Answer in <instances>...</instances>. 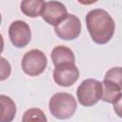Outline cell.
I'll use <instances>...</instances> for the list:
<instances>
[{
	"label": "cell",
	"mask_w": 122,
	"mask_h": 122,
	"mask_svg": "<svg viewBox=\"0 0 122 122\" xmlns=\"http://www.w3.org/2000/svg\"><path fill=\"white\" fill-rule=\"evenodd\" d=\"M113 110L115 112V113L122 118V94L120 95V97L117 99V101L113 104Z\"/></svg>",
	"instance_id": "obj_16"
},
{
	"label": "cell",
	"mask_w": 122,
	"mask_h": 122,
	"mask_svg": "<svg viewBox=\"0 0 122 122\" xmlns=\"http://www.w3.org/2000/svg\"><path fill=\"white\" fill-rule=\"evenodd\" d=\"M86 25L91 38L99 45L108 43L115 30L113 19L109 12L102 9L90 10L86 15Z\"/></svg>",
	"instance_id": "obj_1"
},
{
	"label": "cell",
	"mask_w": 122,
	"mask_h": 122,
	"mask_svg": "<svg viewBox=\"0 0 122 122\" xmlns=\"http://www.w3.org/2000/svg\"><path fill=\"white\" fill-rule=\"evenodd\" d=\"M9 37L13 46L16 48H24L30 42V28L25 21L15 20L10 25Z\"/></svg>",
	"instance_id": "obj_6"
},
{
	"label": "cell",
	"mask_w": 122,
	"mask_h": 122,
	"mask_svg": "<svg viewBox=\"0 0 122 122\" xmlns=\"http://www.w3.org/2000/svg\"><path fill=\"white\" fill-rule=\"evenodd\" d=\"M104 80L110 81L122 89V67H113L110 69L105 73Z\"/></svg>",
	"instance_id": "obj_14"
},
{
	"label": "cell",
	"mask_w": 122,
	"mask_h": 122,
	"mask_svg": "<svg viewBox=\"0 0 122 122\" xmlns=\"http://www.w3.org/2000/svg\"><path fill=\"white\" fill-rule=\"evenodd\" d=\"M51 113L57 119H68L71 117L76 109L77 103L73 95L68 92L54 93L49 102Z\"/></svg>",
	"instance_id": "obj_2"
},
{
	"label": "cell",
	"mask_w": 122,
	"mask_h": 122,
	"mask_svg": "<svg viewBox=\"0 0 122 122\" xmlns=\"http://www.w3.org/2000/svg\"><path fill=\"white\" fill-rule=\"evenodd\" d=\"M0 103H1L0 122H11L16 113V105L14 101L10 97L1 94Z\"/></svg>",
	"instance_id": "obj_11"
},
{
	"label": "cell",
	"mask_w": 122,
	"mask_h": 122,
	"mask_svg": "<svg viewBox=\"0 0 122 122\" xmlns=\"http://www.w3.org/2000/svg\"><path fill=\"white\" fill-rule=\"evenodd\" d=\"M54 31L63 40L76 39L81 32V21L76 15L69 13L63 21L55 26Z\"/></svg>",
	"instance_id": "obj_5"
},
{
	"label": "cell",
	"mask_w": 122,
	"mask_h": 122,
	"mask_svg": "<svg viewBox=\"0 0 122 122\" xmlns=\"http://www.w3.org/2000/svg\"><path fill=\"white\" fill-rule=\"evenodd\" d=\"M102 84V95H101V100L104 102L110 103V104H114L117 99L120 97L121 93V88L118 87L117 85L107 81L103 80L101 82Z\"/></svg>",
	"instance_id": "obj_10"
},
{
	"label": "cell",
	"mask_w": 122,
	"mask_h": 122,
	"mask_svg": "<svg viewBox=\"0 0 122 122\" xmlns=\"http://www.w3.org/2000/svg\"><path fill=\"white\" fill-rule=\"evenodd\" d=\"M44 6L45 1L43 0H26L21 2L20 9L25 15L34 18L42 14Z\"/></svg>",
	"instance_id": "obj_12"
},
{
	"label": "cell",
	"mask_w": 122,
	"mask_h": 122,
	"mask_svg": "<svg viewBox=\"0 0 122 122\" xmlns=\"http://www.w3.org/2000/svg\"><path fill=\"white\" fill-rule=\"evenodd\" d=\"M22 122H48L46 114L41 109L31 108L27 110L22 117Z\"/></svg>",
	"instance_id": "obj_13"
},
{
	"label": "cell",
	"mask_w": 122,
	"mask_h": 122,
	"mask_svg": "<svg viewBox=\"0 0 122 122\" xmlns=\"http://www.w3.org/2000/svg\"><path fill=\"white\" fill-rule=\"evenodd\" d=\"M76 95L79 103L82 106L92 107L101 99L102 84L95 79H86L78 86Z\"/></svg>",
	"instance_id": "obj_3"
},
{
	"label": "cell",
	"mask_w": 122,
	"mask_h": 122,
	"mask_svg": "<svg viewBox=\"0 0 122 122\" xmlns=\"http://www.w3.org/2000/svg\"><path fill=\"white\" fill-rule=\"evenodd\" d=\"M67 8L58 1H47L42 11V18L50 25L56 26L68 16Z\"/></svg>",
	"instance_id": "obj_8"
},
{
	"label": "cell",
	"mask_w": 122,
	"mask_h": 122,
	"mask_svg": "<svg viewBox=\"0 0 122 122\" xmlns=\"http://www.w3.org/2000/svg\"><path fill=\"white\" fill-rule=\"evenodd\" d=\"M51 58L54 67L66 63H72V64L75 63V57L73 51L69 47L62 45L56 46L52 49L51 53Z\"/></svg>",
	"instance_id": "obj_9"
},
{
	"label": "cell",
	"mask_w": 122,
	"mask_h": 122,
	"mask_svg": "<svg viewBox=\"0 0 122 122\" xmlns=\"http://www.w3.org/2000/svg\"><path fill=\"white\" fill-rule=\"evenodd\" d=\"M1 78L0 80L3 81L10 74V65L9 62L6 61L4 57H1Z\"/></svg>",
	"instance_id": "obj_15"
},
{
	"label": "cell",
	"mask_w": 122,
	"mask_h": 122,
	"mask_svg": "<svg viewBox=\"0 0 122 122\" xmlns=\"http://www.w3.org/2000/svg\"><path fill=\"white\" fill-rule=\"evenodd\" d=\"M48 65L45 53L37 49L27 51L21 61L23 71L30 76H38L41 74Z\"/></svg>",
	"instance_id": "obj_4"
},
{
	"label": "cell",
	"mask_w": 122,
	"mask_h": 122,
	"mask_svg": "<svg viewBox=\"0 0 122 122\" xmlns=\"http://www.w3.org/2000/svg\"><path fill=\"white\" fill-rule=\"evenodd\" d=\"M52 76L57 85L62 87H70L72 86L79 78V71L75 64H61L54 68Z\"/></svg>",
	"instance_id": "obj_7"
}]
</instances>
